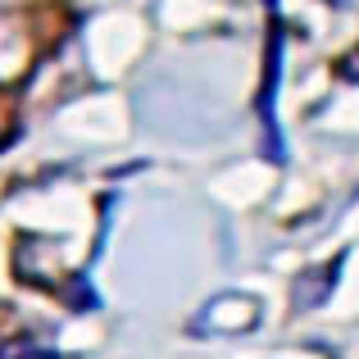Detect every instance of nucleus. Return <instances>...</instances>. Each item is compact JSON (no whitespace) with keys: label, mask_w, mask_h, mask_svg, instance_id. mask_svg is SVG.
Returning a JSON list of instances; mask_svg holds the SVG:
<instances>
[{"label":"nucleus","mask_w":359,"mask_h":359,"mask_svg":"<svg viewBox=\"0 0 359 359\" xmlns=\"http://www.w3.org/2000/svg\"><path fill=\"white\" fill-rule=\"evenodd\" d=\"M337 269H341V259H332L323 273L309 269L305 278L296 282V309H314L318 300H327V291H332V273H337Z\"/></svg>","instance_id":"obj_1"},{"label":"nucleus","mask_w":359,"mask_h":359,"mask_svg":"<svg viewBox=\"0 0 359 359\" xmlns=\"http://www.w3.org/2000/svg\"><path fill=\"white\" fill-rule=\"evenodd\" d=\"M332 5H346V0H332Z\"/></svg>","instance_id":"obj_3"},{"label":"nucleus","mask_w":359,"mask_h":359,"mask_svg":"<svg viewBox=\"0 0 359 359\" xmlns=\"http://www.w3.org/2000/svg\"><path fill=\"white\" fill-rule=\"evenodd\" d=\"M337 73H341L346 82H359V46L351 55H341V64H337Z\"/></svg>","instance_id":"obj_2"}]
</instances>
